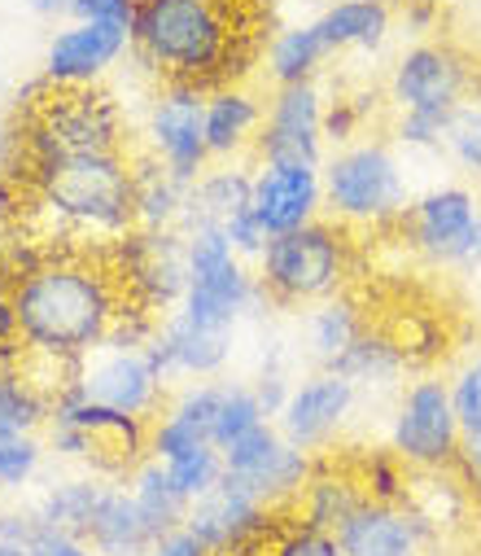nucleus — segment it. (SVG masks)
<instances>
[{"label": "nucleus", "instance_id": "nucleus-44", "mask_svg": "<svg viewBox=\"0 0 481 556\" xmlns=\"http://www.w3.org/2000/svg\"><path fill=\"white\" fill-rule=\"evenodd\" d=\"M359 136H364V110L351 97L329 101V110H325V141H329V150L351 146V141H359Z\"/></svg>", "mask_w": 481, "mask_h": 556}, {"label": "nucleus", "instance_id": "nucleus-48", "mask_svg": "<svg viewBox=\"0 0 481 556\" xmlns=\"http://www.w3.org/2000/svg\"><path fill=\"white\" fill-rule=\"evenodd\" d=\"M149 556H211V552H206V543L193 539L189 530H176V534H167V539H157V543L149 547Z\"/></svg>", "mask_w": 481, "mask_h": 556}, {"label": "nucleus", "instance_id": "nucleus-13", "mask_svg": "<svg viewBox=\"0 0 481 556\" xmlns=\"http://www.w3.org/2000/svg\"><path fill=\"white\" fill-rule=\"evenodd\" d=\"M315 469H319V456L289 443L276 421H263L258 430H250L245 439L224 447V478L237 482L258 504H267L271 513L298 508Z\"/></svg>", "mask_w": 481, "mask_h": 556}, {"label": "nucleus", "instance_id": "nucleus-16", "mask_svg": "<svg viewBox=\"0 0 481 556\" xmlns=\"http://www.w3.org/2000/svg\"><path fill=\"white\" fill-rule=\"evenodd\" d=\"M325 110L329 97L319 84H284L267 92V114L254 146V163H325Z\"/></svg>", "mask_w": 481, "mask_h": 556}, {"label": "nucleus", "instance_id": "nucleus-24", "mask_svg": "<svg viewBox=\"0 0 481 556\" xmlns=\"http://www.w3.org/2000/svg\"><path fill=\"white\" fill-rule=\"evenodd\" d=\"M250 185H254V167L245 163H215L193 189H189V206H185V232L198 228H215L224 232L232 219H241L250 211Z\"/></svg>", "mask_w": 481, "mask_h": 556}, {"label": "nucleus", "instance_id": "nucleus-40", "mask_svg": "<svg viewBox=\"0 0 481 556\" xmlns=\"http://www.w3.org/2000/svg\"><path fill=\"white\" fill-rule=\"evenodd\" d=\"M198 443H211V439H202L189 421H180V416H172L167 407L153 416L149 421V456L153 460H176V456H185V452H193Z\"/></svg>", "mask_w": 481, "mask_h": 556}, {"label": "nucleus", "instance_id": "nucleus-17", "mask_svg": "<svg viewBox=\"0 0 481 556\" xmlns=\"http://www.w3.org/2000/svg\"><path fill=\"white\" fill-rule=\"evenodd\" d=\"M359 390L333 372V368H311L306 377L293 381V394L284 403V412L276 416V426L289 443H298L311 456H325L346 426L355 421V407H359Z\"/></svg>", "mask_w": 481, "mask_h": 556}, {"label": "nucleus", "instance_id": "nucleus-39", "mask_svg": "<svg viewBox=\"0 0 481 556\" xmlns=\"http://www.w3.org/2000/svg\"><path fill=\"white\" fill-rule=\"evenodd\" d=\"M267 556H346V552H342V539H338V534L315 530V526H306L302 517H293V521H284V526L271 534Z\"/></svg>", "mask_w": 481, "mask_h": 556}, {"label": "nucleus", "instance_id": "nucleus-8", "mask_svg": "<svg viewBox=\"0 0 481 556\" xmlns=\"http://www.w3.org/2000/svg\"><path fill=\"white\" fill-rule=\"evenodd\" d=\"M385 447L416 478L455 473L464 430H459V416H455V403H451L446 372H420L394 394L390 421H385Z\"/></svg>", "mask_w": 481, "mask_h": 556}, {"label": "nucleus", "instance_id": "nucleus-6", "mask_svg": "<svg viewBox=\"0 0 481 556\" xmlns=\"http://www.w3.org/2000/svg\"><path fill=\"white\" fill-rule=\"evenodd\" d=\"M153 329H157L153 316L127 307V316L118 320V329L110 333V342L97 346L71 372V386L84 390L88 399L105 403V407H118L127 416H140V421H153V416L163 412L167 399H172L167 372L157 368L153 355H149Z\"/></svg>", "mask_w": 481, "mask_h": 556}, {"label": "nucleus", "instance_id": "nucleus-53", "mask_svg": "<svg viewBox=\"0 0 481 556\" xmlns=\"http://www.w3.org/2000/svg\"><path fill=\"white\" fill-rule=\"evenodd\" d=\"M477 263H481V215H477Z\"/></svg>", "mask_w": 481, "mask_h": 556}, {"label": "nucleus", "instance_id": "nucleus-34", "mask_svg": "<svg viewBox=\"0 0 481 556\" xmlns=\"http://www.w3.org/2000/svg\"><path fill=\"white\" fill-rule=\"evenodd\" d=\"M351 469H355V478H359V486H364L368 500H377V504H412L416 473H412L390 447H372V452H364Z\"/></svg>", "mask_w": 481, "mask_h": 556}, {"label": "nucleus", "instance_id": "nucleus-5", "mask_svg": "<svg viewBox=\"0 0 481 556\" xmlns=\"http://www.w3.org/2000/svg\"><path fill=\"white\" fill-rule=\"evenodd\" d=\"M254 271H258V286L267 290L271 307L311 312L319 303L346 294V286H351V276H355L351 228H342L325 215L306 228L267 237L263 254L254 258Z\"/></svg>", "mask_w": 481, "mask_h": 556}, {"label": "nucleus", "instance_id": "nucleus-51", "mask_svg": "<svg viewBox=\"0 0 481 556\" xmlns=\"http://www.w3.org/2000/svg\"><path fill=\"white\" fill-rule=\"evenodd\" d=\"M472 105H481V66H477V88H472Z\"/></svg>", "mask_w": 481, "mask_h": 556}, {"label": "nucleus", "instance_id": "nucleus-21", "mask_svg": "<svg viewBox=\"0 0 481 556\" xmlns=\"http://www.w3.org/2000/svg\"><path fill=\"white\" fill-rule=\"evenodd\" d=\"M232 346H237V333L193 325L180 312L157 320V329L149 338V355H153L157 368L167 372V381H215V377H224V368L232 359Z\"/></svg>", "mask_w": 481, "mask_h": 556}, {"label": "nucleus", "instance_id": "nucleus-41", "mask_svg": "<svg viewBox=\"0 0 481 556\" xmlns=\"http://www.w3.org/2000/svg\"><path fill=\"white\" fill-rule=\"evenodd\" d=\"M451 118L433 114H394V146L407 154H442V131Z\"/></svg>", "mask_w": 481, "mask_h": 556}, {"label": "nucleus", "instance_id": "nucleus-11", "mask_svg": "<svg viewBox=\"0 0 481 556\" xmlns=\"http://www.w3.org/2000/svg\"><path fill=\"white\" fill-rule=\"evenodd\" d=\"M206 92L202 84H180V79H163L153 88L149 105H144V154L163 163L176 180H185L189 189L215 167L211 150H206Z\"/></svg>", "mask_w": 481, "mask_h": 556}, {"label": "nucleus", "instance_id": "nucleus-45", "mask_svg": "<svg viewBox=\"0 0 481 556\" xmlns=\"http://www.w3.org/2000/svg\"><path fill=\"white\" fill-rule=\"evenodd\" d=\"M455 478L464 482L468 508L481 517V434L464 439V447H459V460H455Z\"/></svg>", "mask_w": 481, "mask_h": 556}, {"label": "nucleus", "instance_id": "nucleus-12", "mask_svg": "<svg viewBox=\"0 0 481 556\" xmlns=\"http://www.w3.org/2000/svg\"><path fill=\"white\" fill-rule=\"evenodd\" d=\"M477 215H481V189L468 180H442L416 193L403 215L412 254H420L429 267H481Z\"/></svg>", "mask_w": 481, "mask_h": 556}, {"label": "nucleus", "instance_id": "nucleus-35", "mask_svg": "<svg viewBox=\"0 0 481 556\" xmlns=\"http://www.w3.org/2000/svg\"><path fill=\"white\" fill-rule=\"evenodd\" d=\"M442 159L481 189V105H459L442 131Z\"/></svg>", "mask_w": 481, "mask_h": 556}, {"label": "nucleus", "instance_id": "nucleus-10", "mask_svg": "<svg viewBox=\"0 0 481 556\" xmlns=\"http://www.w3.org/2000/svg\"><path fill=\"white\" fill-rule=\"evenodd\" d=\"M105 258L136 312L163 320L185 303V290H189V232L185 228H163V232L131 228L127 237L110 245Z\"/></svg>", "mask_w": 481, "mask_h": 556}, {"label": "nucleus", "instance_id": "nucleus-23", "mask_svg": "<svg viewBox=\"0 0 481 556\" xmlns=\"http://www.w3.org/2000/svg\"><path fill=\"white\" fill-rule=\"evenodd\" d=\"M311 23L333 58H342V53L377 58L394 36L398 14L390 0H325V5L311 14Z\"/></svg>", "mask_w": 481, "mask_h": 556}, {"label": "nucleus", "instance_id": "nucleus-2", "mask_svg": "<svg viewBox=\"0 0 481 556\" xmlns=\"http://www.w3.org/2000/svg\"><path fill=\"white\" fill-rule=\"evenodd\" d=\"M18 185L31 198V215L49 237L101 241L105 250L136 228L131 206V154L127 150H88L58 154L40 167H27Z\"/></svg>", "mask_w": 481, "mask_h": 556}, {"label": "nucleus", "instance_id": "nucleus-14", "mask_svg": "<svg viewBox=\"0 0 481 556\" xmlns=\"http://www.w3.org/2000/svg\"><path fill=\"white\" fill-rule=\"evenodd\" d=\"M127 49H131V27L66 18L45 40L40 84L49 92H88L127 58Z\"/></svg>", "mask_w": 481, "mask_h": 556}, {"label": "nucleus", "instance_id": "nucleus-4", "mask_svg": "<svg viewBox=\"0 0 481 556\" xmlns=\"http://www.w3.org/2000/svg\"><path fill=\"white\" fill-rule=\"evenodd\" d=\"M319 176H325V215L351 232L403 224L416 198L403 150L385 136H359L351 146L329 150Z\"/></svg>", "mask_w": 481, "mask_h": 556}, {"label": "nucleus", "instance_id": "nucleus-20", "mask_svg": "<svg viewBox=\"0 0 481 556\" xmlns=\"http://www.w3.org/2000/svg\"><path fill=\"white\" fill-rule=\"evenodd\" d=\"M346 556H425L438 539V521L416 504L364 500L355 517L338 530Z\"/></svg>", "mask_w": 481, "mask_h": 556}, {"label": "nucleus", "instance_id": "nucleus-1", "mask_svg": "<svg viewBox=\"0 0 481 556\" xmlns=\"http://www.w3.org/2000/svg\"><path fill=\"white\" fill-rule=\"evenodd\" d=\"M10 299H14L27 368L53 394L97 346L110 342V333L131 307L110 258L84 250L36 254L14 276Z\"/></svg>", "mask_w": 481, "mask_h": 556}, {"label": "nucleus", "instance_id": "nucleus-22", "mask_svg": "<svg viewBox=\"0 0 481 556\" xmlns=\"http://www.w3.org/2000/svg\"><path fill=\"white\" fill-rule=\"evenodd\" d=\"M263 114H267V97H258L250 84H241V79L215 84L206 92V150H211V163L254 159Z\"/></svg>", "mask_w": 481, "mask_h": 556}, {"label": "nucleus", "instance_id": "nucleus-3", "mask_svg": "<svg viewBox=\"0 0 481 556\" xmlns=\"http://www.w3.org/2000/svg\"><path fill=\"white\" fill-rule=\"evenodd\" d=\"M131 53L157 79L228 84L237 58V23L224 0H136Z\"/></svg>", "mask_w": 481, "mask_h": 556}, {"label": "nucleus", "instance_id": "nucleus-18", "mask_svg": "<svg viewBox=\"0 0 481 556\" xmlns=\"http://www.w3.org/2000/svg\"><path fill=\"white\" fill-rule=\"evenodd\" d=\"M185 530L193 539H202L211 556H245V552L271 543V534L280 526H276V513L267 504H258L254 495H245L237 482L224 478L211 495H202L189 508Z\"/></svg>", "mask_w": 481, "mask_h": 556}, {"label": "nucleus", "instance_id": "nucleus-42", "mask_svg": "<svg viewBox=\"0 0 481 556\" xmlns=\"http://www.w3.org/2000/svg\"><path fill=\"white\" fill-rule=\"evenodd\" d=\"M10 286H14V271L0 267V368H23L27 364V351L18 342V316H14Z\"/></svg>", "mask_w": 481, "mask_h": 556}, {"label": "nucleus", "instance_id": "nucleus-43", "mask_svg": "<svg viewBox=\"0 0 481 556\" xmlns=\"http://www.w3.org/2000/svg\"><path fill=\"white\" fill-rule=\"evenodd\" d=\"M45 517L36 513V504H0V543L14 547H36V539L45 534Z\"/></svg>", "mask_w": 481, "mask_h": 556}, {"label": "nucleus", "instance_id": "nucleus-29", "mask_svg": "<svg viewBox=\"0 0 481 556\" xmlns=\"http://www.w3.org/2000/svg\"><path fill=\"white\" fill-rule=\"evenodd\" d=\"M110 486H114V478H101V473H88V469L84 473H62L36 495V513L45 517L49 530L88 539V526H92Z\"/></svg>", "mask_w": 481, "mask_h": 556}, {"label": "nucleus", "instance_id": "nucleus-27", "mask_svg": "<svg viewBox=\"0 0 481 556\" xmlns=\"http://www.w3.org/2000/svg\"><path fill=\"white\" fill-rule=\"evenodd\" d=\"M131 206H136V228H149V232L180 228L189 206V185L140 150L131 154Z\"/></svg>", "mask_w": 481, "mask_h": 556}, {"label": "nucleus", "instance_id": "nucleus-7", "mask_svg": "<svg viewBox=\"0 0 481 556\" xmlns=\"http://www.w3.org/2000/svg\"><path fill=\"white\" fill-rule=\"evenodd\" d=\"M271 307L267 290L258 286V271L250 258L232 250V241L215 228L189 232V290L176 307L193 325L237 333L245 320H263Z\"/></svg>", "mask_w": 481, "mask_h": 556}, {"label": "nucleus", "instance_id": "nucleus-9", "mask_svg": "<svg viewBox=\"0 0 481 556\" xmlns=\"http://www.w3.org/2000/svg\"><path fill=\"white\" fill-rule=\"evenodd\" d=\"M477 66L455 40L446 36H429V40H412L390 75H385V97L394 105V114H433V118H451L459 105L472 101L477 88Z\"/></svg>", "mask_w": 481, "mask_h": 556}, {"label": "nucleus", "instance_id": "nucleus-26", "mask_svg": "<svg viewBox=\"0 0 481 556\" xmlns=\"http://www.w3.org/2000/svg\"><path fill=\"white\" fill-rule=\"evenodd\" d=\"M368 329V312L351 299L338 294L329 303H319L302 316V351L311 359V368H333Z\"/></svg>", "mask_w": 481, "mask_h": 556}, {"label": "nucleus", "instance_id": "nucleus-52", "mask_svg": "<svg viewBox=\"0 0 481 556\" xmlns=\"http://www.w3.org/2000/svg\"><path fill=\"white\" fill-rule=\"evenodd\" d=\"M425 5H433V10H446V5H455V0H425Z\"/></svg>", "mask_w": 481, "mask_h": 556}, {"label": "nucleus", "instance_id": "nucleus-30", "mask_svg": "<svg viewBox=\"0 0 481 556\" xmlns=\"http://www.w3.org/2000/svg\"><path fill=\"white\" fill-rule=\"evenodd\" d=\"M123 482H127V491H131V500H136V508H140V517H144L153 543L167 539V534H176V530H185L193 504L180 495V486L172 482V473H167L163 460L144 456Z\"/></svg>", "mask_w": 481, "mask_h": 556}, {"label": "nucleus", "instance_id": "nucleus-49", "mask_svg": "<svg viewBox=\"0 0 481 556\" xmlns=\"http://www.w3.org/2000/svg\"><path fill=\"white\" fill-rule=\"evenodd\" d=\"M18 5L27 10V14H36V18H45V23H66L71 18V10H75V0H18Z\"/></svg>", "mask_w": 481, "mask_h": 556}, {"label": "nucleus", "instance_id": "nucleus-46", "mask_svg": "<svg viewBox=\"0 0 481 556\" xmlns=\"http://www.w3.org/2000/svg\"><path fill=\"white\" fill-rule=\"evenodd\" d=\"M31 556H97L88 539H75V534H62V530H45L31 547Z\"/></svg>", "mask_w": 481, "mask_h": 556}, {"label": "nucleus", "instance_id": "nucleus-19", "mask_svg": "<svg viewBox=\"0 0 481 556\" xmlns=\"http://www.w3.org/2000/svg\"><path fill=\"white\" fill-rule=\"evenodd\" d=\"M250 211L267 237L325 219V176L315 163H254Z\"/></svg>", "mask_w": 481, "mask_h": 556}, {"label": "nucleus", "instance_id": "nucleus-37", "mask_svg": "<svg viewBox=\"0 0 481 556\" xmlns=\"http://www.w3.org/2000/svg\"><path fill=\"white\" fill-rule=\"evenodd\" d=\"M49 460L45 434H5L0 439V491H23L40 478Z\"/></svg>", "mask_w": 481, "mask_h": 556}, {"label": "nucleus", "instance_id": "nucleus-28", "mask_svg": "<svg viewBox=\"0 0 481 556\" xmlns=\"http://www.w3.org/2000/svg\"><path fill=\"white\" fill-rule=\"evenodd\" d=\"M333 62L329 45L319 40L315 23L302 18V23H284L267 49H263V75L271 79V88H284V84H319L325 66Z\"/></svg>", "mask_w": 481, "mask_h": 556}, {"label": "nucleus", "instance_id": "nucleus-15", "mask_svg": "<svg viewBox=\"0 0 481 556\" xmlns=\"http://www.w3.org/2000/svg\"><path fill=\"white\" fill-rule=\"evenodd\" d=\"M49 421L75 426L88 439V447H92V469L88 473H101V478L123 482L149 456V421L88 399L71 381L53 394V416H49Z\"/></svg>", "mask_w": 481, "mask_h": 556}, {"label": "nucleus", "instance_id": "nucleus-25", "mask_svg": "<svg viewBox=\"0 0 481 556\" xmlns=\"http://www.w3.org/2000/svg\"><path fill=\"white\" fill-rule=\"evenodd\" d=\"M407 368H412V355L407 346L385 333V329H364V338L333 364V372H342L359 394H385V390H403L407 381Z\"/></svg>", "mask_w": 481, "mask_h": 556}, {"label": "nucleus", "instance_id": "nucleus-32", "mask_svg": "<svg viewBox=\"0 0 481 556\" xmlns=\"http://www.w3.org/2000/svg\"><path fill=\"white\" fill-rule=\"evenodd\" d=\"M364 500H368V495H364L355 469H333V465L319 460V469H315V478L306 482V491H302V500H298L293 513H298L306 526H315V530L338 534V530L355 517V508H359Z\"/></svg>", "mask_w": 481, "mask_h": 556}, {"label": "nucleus", "instance_id": "nucleus-31", "mask_svg": "<svg viewBox=\"0 0 481 556\" xmlns=\"http://www.w3.org/2000/svg\"><path fill=\"white\" fill-rule=\"evenodd\" d=\"M88 543L97 556H149L153 547V534L127 491V482H114L88 526Z\"/></svg>", "mask_w": 481, "mask_h": 556}, {"label": "nucleus", "instance_id": "nucleus-33", "mask_svg": "<svg viewBox=\"0 0 481 556\" xmlns=\"http://www.w3.org/2000/svg\"><path fill=\"white\" fill-rule=\"evenodd\" d=\"M53 416V390L31 377V368H0V439L45 434Z\"/></svg>", "mask_w": 481, "mask_h": 556}, {"label": "nucleus", "instance_id": "nucleus-50", "mask_svg": "<svg viewBox=\"0 0 481 556\" xmlns=\"http://www.w3.org/2000/svg\"><path fill=\"white\" fill-rule=\"evenodd\" d=\"M0 556H31L27 547H14V543H0Z\"/></svg>", "mask_w": 481, "mask_h": 556}, {"label": "nucleus", "instance_id": "nucleus-38", "mask_svg": "<svg viewBox=\"0 0 481 556\" xmlns=\"http://www.w3.org/2000/svg\"><path fill=\"white\" fill-rule=\"evenodd\" d=\"M446 386H451V403H455V416H459L464 439L481 434V346H472V351L446 372Z\"/></svg>", "mask_w": 481, "mask_h": 556}, {"label": "nucleus", "instance_id": "nucleus-36", "mask_svg": "<svg viewBox=\"0 0 481 556\" xmlns=\"http://www.w3.org/2000/svg\"><path fill=\"white\" fill-rule=\"evenodd\" d=\"M167 473H172V482L180 486V495H185L189 504H198L202 495H211V491L224 482V452H219L215 443H198L193 452L167 460Z\"/></svg>", "mask_w": 481, "mask_h": 556}, {"label": "nucleus", "instance_id": "nucleus-47", "mask_svg": "<svg viewBox=\"0 0 481 556\" xmlns=\"http://www.w3.org/2000/svg\"><path fill=\"white\" fill-rule=\"evenodd\" d=\"M438 14H442V10L425 5V0H403V10H398V18H403L407 36H416V40H429V36H433V27H438Z\"/></svg>", "mask_w": 481, "mask_h": 556}]
</instances>
